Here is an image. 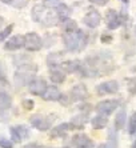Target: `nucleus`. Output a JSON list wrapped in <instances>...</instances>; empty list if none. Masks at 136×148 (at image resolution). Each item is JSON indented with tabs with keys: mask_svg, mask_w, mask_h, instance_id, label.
<instances>
[{
	"mask_svg": "<svg viewBox=\"0 0 136 148\" xmlns=\"http://www.w3.org/2000/svg\"><path fill=\"white\" fill-rule=\"evenodd\" d=\"M89 121H91V125L93 130H103V128H106L108 125V116L96 114Z\"/></svg>",
	"mask_w": 136,
	"mask_h": 148,
	"instance_id": "5701e85b",
	"label": "nucleus"
},
{
	"mask_svg": "<svg viewBox=\"0 0 136 148\" xmlns=\"http://www.w3.org/2000/svg\"><path fill=\"white\" fill-rule=\"evenodd\" d=\"M133 29H135V35H136V24H135V28H133Z\"/></svg>",
	"mask_w": 136,
	"mask_h": 148,
	"instance_id": "37998d69",
	"label": "nucleus"
},
{
	"mask_svg": "<svg viewBox=\"0 0 136 148\" xmlns=\"http://www.w3.org/2000/svg\"><path fill=\"white\" fill-rule=\"evenodd\" d=\"M119 83L117 80H107V82H103L100 84H98L95 88L96 95L99 96H107V95H115V93L119 92Z\"/></svg>",
	"mask_w": 136,
	"mask_h": 148,
	"instance_id": "423d86ee",
	"label": "nucleus"
},
{
	"mask_svg": "<svg viewBox=\"0 0 136 148\" xmlns=\"http://www.w3.org/2000/svg\"><path fill=\"white\" fill-rule=\"evenodd\" d=\"M47 82H45L44 77H35L31 84L28 86V90H30V93L32 95H36V96H41L44 91L47 90Z\"/></svg>",
	"mask_w": 136,
	"mask_h": 148,
	"instance_id": "ddd939ff",
	"label": "nucleus"
},
{
	"mask_svg": "<svg viewBox=\"0 0 136 148\" xmlns=\"http://www.w3.org/2000/svg\"><path fill=\"white\" fill-rule=\"evenodd\" d=\"M30 123L34 128H36L38 131L45 132L48 130H51L52 127V119L48 116H44V115L40 114H35L30 117Z\"/></svg>",
	"mask_w": 136,
	"mask_h": 148,
	"instance_id": "0eeeda50",
	"label": "nucleus"
},
{
	"mask_svg": "<svg viewBox=\"0 0 136 148\" xmlns=\"http://www.w3.org/2000/svg\"><path fill=\"white\" fill-rule=\"evenodd\" d=\"M122 1H123L124 5H128V3H129V0H122Z\"/></svg>",
	"mask_w": 136,
	"mask_h": 148,
	"instance_id": "a19ab883",
	"label": "nucleus"
},
{
	"mask_svg": "<svg viewBox=\"0 0 136 148\" xmlns=\"http://www.w3.org/2000/svg\"><path fill=\"white\" fill-rule=\"evenodd\" d=\"M69 96V100L71 103H78V101H85V100L89 97V92L87 90V86L85 84H76L69 90V92L67 93Z\"/></svg>",
	"mask_w": 136,
	"mask_h": 148,
	"instance_id": "39448f33",
	"label": "nucleus"
},
{
	"mask_svg": "<svg viewBox=\"0 0 136 148\" xmlns=\"http://www.w3.org/2000/svg\"><path fill=\"white\" fill-rule=\"evenodd\" d=\"M31 16H32V20L39 23V24L44 25V27H54L58 23H60L58 15L55 12V10L44 7L43 4H36L32 7L31 11Z\"/></svg>",
	"mask_w": 136,
	"mask_h": 148,
	"instance_id": "f03ea898",
	"label": "nucleus"
},
{
	"mask_svg": "<svg viewBox=\"0 0 136 148\" xmlns=\"http://www.w3.org/2000/svg\"><path fill=\"white\" fill-rule=\"evenodd\" d=\"M107 148H119V135L115 128H111L108 131V141Z\"/></svg>",
	"mask_w": 136,
	"mask_h": 148,
	"instance_id": "393cba45",
	"label": "nucleus"
},
{
	"mask_svg": "<svg viewBox=\"0 0 136 148\" xmlns=\"http://www.w3.org/2000/svg\"><path fill=\"white\" fill-rule=\"evenodd\" d=\"M127 90L131 95H136V77H128L126 79Z\"/></svg>",
	"mask_w": 136,
	"mask_h": 148,
	"instance_id": "c85d7f7f",
	"label": "nucleus"
},
{
	"mask_svg": "<svg viewBox=\"0 0 136 148\" xmlns=\"http://www.w3.org/2000/svg\"><path fill=\"white\" fill-rule=\"evenodd\" d=\"M120 107V100L117 99H106L99 101L95 106V111L100 115H106V116H109L112 115L117 108Z\"/></svg>",
	"mask_w": 136,
	"mask_h": 148,
	"instance_id": "7ed1b4c3",
	"label": "nucleus"
},
{
	"mask_svg": "<svg viewBox=\"0 0 136 148\" xmlns=\"http://www.w3.org/2000/svg\"><path fill=\"white\" fill-rule=\"evenodd\" d=\"M112 38H113L112 35L104 32V34H102V39H100V40H102V43H104V44H109V43H112V40H113Z\"/></svg>",
	"mask_w": 136,
	"mask_h": 148,
	"instance_id": "f704fd0d",
	"label": "nucleus"
},
{
	"mask_svg": "<svg viewBox=\"0 0 136 148\" xmlns=\"http://www.w3.org/2000/svg\"><path fill=\"white\" fill-rule=\"evenodd\" d=\"M28 3V0H14L12 1V5H14L15 8H23L25 7Z\"/></svg>",
	"mask_w": 136,
	"mask_h": 148,
	"instance_id": "c9c22d12",
	"label": "nucleus"
},
{
	"mask_svg": "<svg viewBox=\"0 0 136 148\" xmlns=\"http://www.w3.org/2000/svg\"><path fill=\"white\" fill-rule=\"evenodd\" d=\"M11 132V139L14 143H21L23 140L30 138V128L27 125H23V124H19V125H12L10 128Z\"/></svg>",
	"mask_w": 136,
	"mask_h": 148,
	"instance_id": "9d476101",
	"label": "nucleus"
},
{
	"mask_svg": "<svg viewBox=\"0 0 136 148\" xmlns=\"http://www.w3.org/2000/svg\"><path fill=\"white\" fill-rule=\"evenodd\" d=\"M23 108L24 110H27V111H32L35 107V101L32 99H24L23 100Z\"/></svg>",
	"mask_w": 136,
	"mask_h": 148,
	"instance_id": "473e14b6",
	"label": "nucleus"
},
{
	"mask_svg": "<svg viewBox=\"0 0 136 148\" xmlns=\"http://www.w3.org/2000/svg\"><path fill=\"white\" fill-rule=\"evenodd\" d=\"M12 29H14V24H10V25H7V27H4L3 29L0 31V43L4 40H7V39L10 38Z\"/></svg>",
	"mask_w": 136,
	"mask_h": 148,
	"instance_id": "cd10ccee",
	"label": "nucleus"
},
{
	"mask_svg": "<svg viewBox=\"0 0 136 148\" xmlns=\"http://www.w3.org/2000/svg\"><path fill=\"white\" fill-rule=\"evenodd\" d=\"M59 68L63 69L67 75L68 73H78V75H80L83 68V62L82 60H64L59 66Z\"/></svg>",
	"mask_w": 136,
	"mask_h": 148,
	"instance_id": "f8f14e48",
	"label": "nucleus"
},
{
	"mask_svg": "<svg viewBox=\"0 0 136 148\" xmlns=\"http://www.w3.org/2000/svg\"><path fill=\"white\" fill-rule=\"evenodd\" d=\"M48 76H49V80L52 82V84H61V83H64L65 79H67V73H65L63 69L59 68V67H56V68H49Z\"/></svg>",
	"mask_w": 136,
	"mask_h": 148,
	"instance_id": "6ab92c4d",
	"label": "nucleus"
},
{
	"mask_svg": "<svg viewBox=\"0 0 136 148\" xmlns=\"http://www.w3.org/2000/svg\"><path fill=\"white\" fill-rule=\"evenodd\" d=\"M127 131H128V135H131V136L136 135V112H133L129 117L128 123H127Z\"/></svg>",
	"mask_w": 136,
	"mask_h": 148,
	"instance_id": "bb28decb",
	"label": "nucleus"
},
{
	"mask_svg": "<svg viewBox=\"0 0 136 148\" xmlns=\"http://www.w3.org/2000/svg\"><path fill=\"white\" fill-rule=\"evenodd\" d=\"M23 148H52V147L41 145V144H38V143H30V144H25Z\"/></svg>",
	"mask_w": 136,
	"mask_h": 148,
	"instance_id": "4c0bfd02",
	"label": "nucleus"
},
{
	"mask_svg": "<svg viewBox=\"0 0 136 148\" xmlns=\"http://www.w3.org/2000/svg\"><path fill=\"white\" fill-rule=\"evenodd\" d=\"M64 58V53L63 52H51V53H48L47 56V66L48 68H56L61 64V63L64 62L63 60Z\"/></svg>",
	"mask_w": 136,
	"mask_h": 148,
	"instance_id": "aec40b11",
	"label": "nucleus"
},
{
	"mask_svg": "<svg viewBox=\"0 0 136 148\" xmlns=\"http://www.w3.org/2000/svg\"><path fill=\"white\" fill-rule=\"evenodd\" d=\"M24 48V35H15L4 43L5 51H17Z\"/></svg>",
	"mask_w": 136,
	"mask_h": 148,
	"instance_id": "f3484780",
	"label": "nucleus"
},
{
	"mask_svg": "<svg viewBox=\"0 0 136 148\" xmlns=\"http://www.w3.org/2000/svg\"><path fill=\"white\" fill-rule=\"evenodd\" d=\"M96 148H107V144L106 143H102V144H99Z\"/></svg>",
	"mask_w": 136,
	"mask_h": 148,
	"instance_id": "ea45409f",
	"label": "nucleus"
},
{
	"mask_svg": "<svg viewBox=\"0 0 136 148\" xmlns=\"http://www.w3.org/2000/svg\"><path fill=\"white\" fill-rule=\"evenodd\" d=\"M0 148H14V141L8 139H0Z\"/></svg>",
	"mask_w": 136,
	"mask_h": 148,
	"instance_id": "72a5a7b5",
	"label": "nucleus"
},
{
	"mask_svg": "<svg viewBox=\"0 0 136 148\" xmlns=\"http://www.w3.org/2000/svg\"><path fill=\"white\" fill-rule=\"evenodd\" d=\"M61 40H63V44L65 47V51L71 52V53H78V52H82L88 45L89 36L84 29L79 28L75 32L63 34Z\"/></svg>",
	"mask_w": 136,
	"mask_h": 148,
	"instance_id": "f257e3e1",
	"label": "nucleus"
},
{
	"mask_svg": "<svg viewBox=\"0 0 136 148\" xmlns=\"http://www.w3.org/2000/svg\"><path fill=\"white\" fill-rule=\"evenodd\" d=\"M0 84H8V77H7V71H5V66L3 62H0Z\"/></svg>",
	"mask_w": 136,
	"mask_h": 148,
	"instance_id": "7c9ffc66",
	"label": "nucleus"
},
{
	"mask_svg": "<svg viewBox=\"0 0 136 148\" xmlns=\"http://www.w3.org/2000/svg\"><path fill=\"white\" fill-rule=\"evenodd\" d=\"M35 77H36V76H35V73L27 72V71H19V69H17L16 72H15V75H14L15 84H16L17 87L30 86L31 82H32Z\"/></svg>",
	"mask_w": 136,
	"mask_h": 148,
	"instance_id": "4468645a",
	"label": "nucleus"
},
{
	"mask_svg": "<svg viewBox=\"0 0 136 148\" xmlns=\"http://www.w3.org/2000/svg\"><path fill=\"white\" fill-rule=\"evenodd\" d=\"M88 120H89V112H79L68 123H69L71 130H83L85 127V124L88 123Z\"/></svg>",
	"mask_w": 136,
	"mask_h": 148,
	"instance_id": "2eb2a0df",
	"label": "nucleus"
},
{
	"mask_svg": "<svg viewBox=\"0 0 136 148\" xmlns=\"http://www.w3.org/2000/svg\"><path fill=\"white\" fill-rule=\"evenodd\" d=\"M100 23H102V15H100V12H99L98 10H95V8H89V10L87 11V14L83 16V24H84L85 27L91 28V29L98 28L99 25H100Z\"/></svg>",
	"mask_w": 136,
	"mask_h": 148,
	"instance_id": "6e6552de",
	"label": "nucleus"
},
{
	"mask_svg": "<svg viewBox=\"0 0 136 148\" xmlns=\"http://www.w3.org/2000/svg\"><path fill=\"white\" fill-rule=\"evenodd\" d=\"M79 29V25H78V21L73 20V19H67L65 21L61 23V31L63 34H68V32H75Z\"/></svg>",
	"mask_w": 136,
	"mask_h": 148,
	"instance_id": "b1692460",
	"label": "nucleus"
},
{
	"mask_svg": "<svg viewBox=\"0 0 136 148\" xmlns=\"http://www.w3.org/2000/svg\"><path fill=\"white\" fill-rule=\"evenodd\" d=\"M12 106V97L10 93L0 91V111H7Z\"/></svg>",
	"mask_w": 136,
	"mask_h": 148,
	"instance_id": "a878e982",
	"label": "nucleus"
},
{
	"mask_svg": "<svg viewBox=\"0 0 136 148\" xmlns=\"http://www.w3.org/2000/svg\"><path fill=\"white\" fill-rule=\"evenodd\" d=\"M55 12H56V15H58L59 20H60V23H63V21H65L67 19H69V16H71V7L69 5H67L65 3H61L59 4L56 8H54Z\"/></svg>",
	"mask_w": 136,
	"mask_h": 148,
	"instance_id": "4be33fe9",
	"label": "nucleus"
},
{
	"mask_svg": "<svg viewBox=\"0 0 136 148\" xmlns=\"http://www.w3.org/2000/svg\"><path fill=\"white\" fill-rule=\"evenodd\" d=\"M69 130H71V127H69V123H68V121H65V123H60L51 130L49 138L51 139H63V138L67 136V134H68Z\"/></svg>",
	"mask_w": 136,
	"mask_h": 148,
	"instance_id": "a211bd4d",
	"label": "nucleus"
},
{
	"mask_svg": "<svg viewBox=\"0 0 136 148\" xmlns=\"http://www.w3.org/2000/svg\"><path fill=\"white\" fill-rule=\"evenodd\" d=\"M63 148H68V147H63Z\"/></svg>",
	"mask_w": 136,
	"mask_h": 148,
	"instance_id": "c03bdc74",
	"label": "nucleus"
},
{
	"mask_svg": "<svg viewBox=\"0 0 136 148\" xmlns=\"http://www.w3.org/2000/svg\"><path fill=\"white\" fill-rule=\"evenodd\" d=\"M4 23H5V20H4V17L3 16H0V28L4 25Z\"/></svg>",
	"mask_w": 136,
	"mask_h": 148,
	"instance_id": "58836bf2",
	"label": "nucleus"
},
{
	"mask_svg": "<svg viewBox=\"0 0 136 148\" xmlns=\"http://www.w3.org/2000/svg\"><path fill=\"white\" fill-rule=\"evenodd\" d=\"M61 96H63V93L59 90V87L56 84H52V86L47 87V90L41 95V99L45 100V101H59Z\"/></svg>",
	"mask_w": 136,
	"mask_h": 148,
	"instance_id": "dca6fc26",
	"label": "nucleus"
},
{
	"mask_svg": "<svg viewBox=\"0 0 136 148\" xmlns=\"http://www.w3.org/2000/svg\"><path fill=\"white\" fill-rule=\"evenodd\" d=\"M30 62H31V58L28 55H17L14 58V63L17 67H20V66H23L25 63H30Z\"/></svg>",
	"mask_w": 136,
	"mask_h": 148,
	"instance_id": "c756f323",
	"label": "nucleus"
},
{
	"mask_svg": "<svg viewBox=\"0 0 136 148\" xmlns=\"http://www.w3.org/2000/svg\"><path fill=\"white\" fill-rule=\"evenodd\" d=\"M91 4H93V5H99V7H104L106 4H108L109 0H88Z\"/></svg>",
	"mask_w": 136,
	"mask_h": 148,
	"instance_id": "e433bc0d",
	"label": "nucleus"
},
{
	"mask_svg": "<svg viewBox=\"0 0 136 148\" xmlns=\"http://www.w3.org/2000/svg\"><path fill=\"white\" fill-rule=\"evenodd\" d=\"M44 45H43V38L36 32H28L24 35V48L30 52L40 51Z\"/></svg>",
	"mask_w": 136,
	"mask_h": 148,
	"instance_id": "20e7f679",
	"label": "nucleus"
},
{
	"mask_svg": "<svg viewBox=\"0 0 136 148\" xmlns=\"http://www.w3.org/2000/svg\"><path fill=\"white\" fill-rule=\"evenodd\" d=\"M127 124V114H126V110L122 108L116 112L115 115V119H113V128H115L116 131H120L123 128L126 127Z\"/></svg>",
	"mask_w": 136,
	"mask_h": 148,
	"instance_id": "412c9836",
	"label": "nucleus"
},
{
	"mask_svg": "<svg viewBox=\"0 0 136 148\" xmlns=\"http://www.w3.org/2000/svg\"><path fill=\"white\" fill-rule=\"evenodd\" d=\"M106 25L109 31H115L119 27L123 25L122 17H120V12H117L113 8H109L106 12Z\"/></svg>",
	"mask_w": 136,
	"mask_h": 148,
	"instance_id": "1a4fd4ad",
	"label": "nucleus"
},
{
	"mask_svg": "<svg viewBox=\"0 0 136 148\" xmlns=\"http://www.w3.org/2000/svg\"><path fill=\"white\" fill-rule=\"evenodd\" d=\"M131 148H136V139H135V140H133V144L131 145Z\"/></svg>",
	"mask_w": 136,
	"mask_h": 148,
	"instance_id": "79ce46f5",
	"label": "nucleus"
},
{
	"mask_svg": "<svg viewBox=\"0 0 136 148\" xmlns=\"http://www.w3.org/2000/svg\"><path fill=\"white\" fill-rule=\"evenodd\" d=\"M61 3H63V0H43V5L47 8H51V10L56 8Z\"/></svg>",
	"mask_w": 136,
	"mask_h": 148,
	"instance_id": "2f4dec72",
	"label": "nucleus"
},
{
	"mask_svg": "<svg viewBox=\"0 0 136 148\" xmlns=\"http://www.w3.org/2000/svg\"><path fill=\"white\" fill-rule=\"evenodd\" d=\"M71 143L75 148H95V143L85 134H75L71 138Z\"/></svg>",
	"mask_w": 136,
	"mask_h": 148,
	"instance_id": "9b49d317",
	"label": "nucleus"
}]
</instances>
